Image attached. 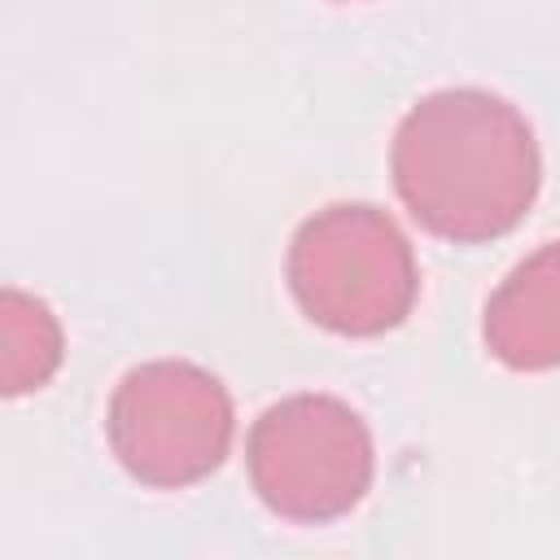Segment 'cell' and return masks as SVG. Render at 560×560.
Masks as SVG:
<instances>
[{"mask_svg": "<svg viewBox=\"0 0 560 560\" xmlns=\"http://www.w3.org/2000/svg\"><path fill=\"white\" fill-rule=\"evenodd\" d=\"M394 184L429 232L451 241L499 236L538 188L534 136L499 96L438 92L398 127Z\"/></svg>", "mask_w": 560, "mask_h": 560, "instance_id": "obj_1", "label": "cell"}, {"mask_svg": "<svg viewBox=\"0 0 560 560\" xmlns=\"http://www.w3.org/2000/svg\"><path fill=\"white\" fill-rule=\"evenodd\" d=\"M293 293L311 319L337 332L398 324L416 293L407 241L372 206H332L293 241Z\"/></svg>", "mask_w": 560, "mask_h": 560, "instance_id": "obj_2", "label": "cell"}, {"mask_svg": "<svg viewBox=\"0 0 560 560\" xmlns=\"http://www.w3.org/2000/svg\"><path fill=\"white\" fill-rule=\"evenodd\" d=\"M249 477L258 499L289 521H332L372 481V442L337 398H289L249 433Z\"/></svg>", "mask_w": 560, "mask_h": 560, "instance_id": "obj_3", "label": "cell"}, {"mask_svg": "<svg viewBox=\"0 0 560 560\" xmlns=\"http://www.w3.org/2000/svg\"><path fill=\"white\" fill-rule=\"evenodd\" d=\"M232 407L214 376L188 363H153L122 381L109 407V442L122 468L149 486H188L219 468Z\"/></svg>", "mask_w": 560, "mask_h": 560, "instance_id": "obj_4", "label": "cell"}, {"mask_svg": "<svg viewBox=\"0 0 560 560\" xmlns=\"http://www.w3.org/2000/svg\"><path fill=\"white\" fill-rule=\"evenodd\" d=\"M486 337L512 368L560 363V241L512 271L486 311Z\"/></svg>", "mask_w": 560, "mask_h": 560, "instance_id": "obj_5", "label": "cell"}]
</instances>
